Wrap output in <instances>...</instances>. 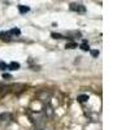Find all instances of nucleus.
<instances>
[{"label":"nucleus","instance_id":"obj_5","mask_svg":"<svg viewBox=\"0 0 130 130\" xmlns=\"http://www.w3.org/2000/svg\"><path fill=\"white\" fill-rule=\"evenodd\" d=\"M18 10H20V13H27L29 10H30V8L29 7H25V5H18Z\"/></svg>","mask_w":130,"mask_h":130},{"label":"nucleus","instance_id":"obj_14","mask_svg":"<svg viewBox=\"0 0 130 130\" xmlns=\"http://www.w3.org/2000/svg\"><path fill=\"white\" fill-rule=\"evenodd\" d=\"M39 130H40V129H39Z\"/></svg>","mask_w":130,"mask_h":130},{"label":"nucleus","instance_id":"obj_12","mask_svg":"<svg viewBox=\"0 0 130 130\" xmlns=\"http://www.w3.org/2000/svg\"><path fill=\"white\" fill-rule=\"evenodd\" d=\"M91 55H92L94 57L99 56V51H98V50H92V51H91Z\"/></svg>","mask_w":130,"mask_h":130},{"label":"nucleus","instance_id":"obj_3","mask_svg":"<svg viewBox=\"0 0 130 130\" xmlns=\"http://www.w3.org/2000/svg\"><path fill=\"white\" fill-rule=\"evenodd\" d=\"M0 37H2V39L4 40V42H9L10 40V34H9V32L7 31H4V32H0Z\"/></svg>","mask_w":130,"mask_h":130},{"label":"nucleus","instance_id":"obj_9","mask_svg":"<svg viewBox=\"0 0 130 130\" xmlns=\"http://www.w3.org/2000/svg\"><path fill=\"white\" fill-rule=\"evenodd\" d=\"M7 69H8V64H5L4 61H0V70L4 72V70H7Z\"/></svg>","mask_w":130,"mask_h":130},{"label":"nucleus","instance_id":"obj_10","mask_svg":"<svg viewBox=\"0 0 130 130\" xmlns=\"http://www.w3.org/2000/svg\"><path fill=\"white\" fill-rule=\"evenodd\" d=\"M81 48H82L83 51H89V50H90V48H89V44H87V42H86V40H83V43H82Z\"/></svg>","mask_w":130,"mask_h":130},{"label":"nucleus","instance_id":"obj_2","mask_svg":"<svg viewBox=\"0 0 130 130\" xmlns=\"http://www.w3.org/2000/svg\"><path fill=\"white\" fill-rule=\"evenodd\" d=\"M8 69H10V70H18L20 69V64L16 62V61L10 62V64H8Z\"/></svg>","mask_w":130,"mask_h":130},{"label":"nucleus","instance_id":"obj_4","mask_svg":"<svg viewBox=\"0 0 130 130\" xmlns=\"http://www.w3.org/2000/svg\"><path fill=\"white\" fill-rule=\"evenodd\" d=\"M8 32H9L10 35H20V34H21V30L17 29V27H13V29H10Z\"/></svg>","mask_w":130,"mask_h":130},{"label":"nucleus","instance_id":"obj_13","mask_svg":"<svg viewBox=\"0 0 130 130\" xmlns=\"http://www.w3.org/2000/svg\"><path fill=\"white\" fill-rule=\"evenodd\" d=\"M3 78H4V79H10V78H12V75H10V74H7V73H4V74H3Z\"/></svg>","mask_w":130,"mask_h":130},{"label":"nucleus","instance_id":"obj_11","mask_svg":"<svg viewBox=\"0 0 130 130\" xmlns=\"http://www.w3.org/2000/svg\"><path fill=\"white\" fill-rule=\"evenodd\" d=\"M51 35H52L53 39H61V38H62V35H61V34H57V32H52Z\"/></svg>","mask_w":130,"mask_h":130},{"label":"nucleus","instance_id":"obj_8","mask_svg":"<svg viewBox=\"0 0 130 130\" xmlns=\"http://www.w3.org/2000/svg\"><path fill=\"white\" fill-rule=\"evenodd\" d=\"M9 117H10L9 113H2V115H0V120H2V121H8Z\"/></svg>","mask_w":130,"mask_h":130},{"label":"nucleus","instance_id":"obj_6","mask_svg":"<svg viewBox=\"0 0 130 130\" xmlns=\"http://www.w3.org/2000/svg\"><path fill=\"white\" fill-rule=\"evenodd\" d=\"M78 102L79 103H85V102H87L89 100V95H78Z\"/></svg>","mask_w":130,"mask_h":130},{"label":"nucleus","instance_id":"obj_1","mask_svg":"<svg viewBox=\"0 0 130 130\" xmlns=\"http://www.w3.org/2000/svg\"><path fill=\"white\" fill-rule=\"evenodd\" d=\"M70 9L74 10V12H85V7L82 4H75V3H72L70 4Z\"/></svg>","mask_w":130,"mask_h":130},{"label":"nucleus","instance_id":"obj_7","mask_svg":"<svg viewBox=\"0 0 130 130\" xmlns=\"http://www.w3.org/2000/svg\"><path fill=\"white\" fill-rule=\"evenodd\" d=\"M75 47H78V44L77 43H74V42H70V43H67V46H65V48H69V50H73V48H75Z\"/></svg>","mask_w":130,"mask_h":130}]
</instances>
